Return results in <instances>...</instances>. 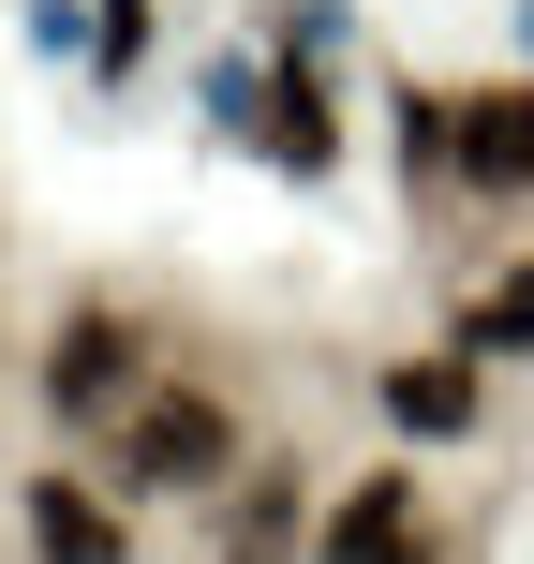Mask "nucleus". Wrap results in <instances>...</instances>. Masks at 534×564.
<instances>
[{"label": "nucleus", "instance_id": "nucleus-7", "mask_svg": "<svg viewBox=\"0 0 534 564\" xmlns=\"http://www.w3.org/2000/svg\"><path fill=\"white\" fill-rule=\"evenodd\" d=\"M297 550V476H268L253 506H238V535H224V564H282Z\"/></svg>", "mask_w": 534, "mask_h": 564}, {"label": "nucleus", "instance_id": "nucleus-4", "mask_svg": "<svg viewBox=\"0 0 534 564\" xmlns=\"http://www.w3.org/2000/svg\"><path fill=\"white\" fill-rule=\"evenodd\" d=\"M446 164L490 178V194H520V178H534V89H476V105L446 119Z\"/></svg>", "mask_w": 534, "mask_h": 564}, {"label": "nucleus", "instance_id": "nucleus-8", "mask_svg": "<svg viewBox=\"0 0 534 564\" xmlns=\"http://www.w3.org/2000/svg\"><path fill=\"white\" fill-rule=\"evenodd\" d=\"M476 341H490V357H534V268H505L476 297Z\"/></svg>", "mask_w": 534, "mask_h": 564}, {"label": "nucleus", "instance_id": "nucleus-10", "mask_svg": "<svg viewBox=\"0 0 534 564\" xmlns=\"http://www.w3.org/2000/svg\"><path fill=\"white\" fill-rule=\"evenodd\" d=\"M149 45V0H105V59H134Z\"/></svg>", "mask_w": 534, "mask_h": 564}, {"label": "nucleus", "instance_id": "nucleus-2", "mask_svg": "<svg viewBox=\"0 0 534 564\" xmlns=\"http://www.w3.org/2000/svg\"><path fill=\"white\" fill-rule=\"evenodd\" d=\"M134 387H149V341L119 327L105 297H89V312H59V341H45V401H59V416H75V431H105Z\"/></svg>", "mask_w": 534, "mask_h": 564}, {"label": "nucleus", "instance_id": "nucleus-5", "mask_svg": "<svg viewBox=\"0 0 534 564\" xmlns=\"http://www.w3.org/2000/svg\"><path fill=\"white\" fill-rule=\"evenodd\" d=\"M327 564H416V490H401V476L341 490V506H327Z\"/></svg>", "mask_w": 534, "mask_h": 564}, {"label": "nucleus", "instance_id": "nucleus-9", "mask_svg": "<svg viewBox=\"0 0 534 564\" xmlns=\"http://www.w3.org/2000/svg\"><path fill=\"white\" fill-rule=\"evenodd\" d=\"M268 149H282V164H327V105H312V89H297V75H282V89H268Z\"/></svg>", "mask_w": 534, "mask_h": 564}, {"label": "nucleus", "instance_id": "nucleus-3", "mask_svg": "<svg viewBox=\"0 0 534 564\" xmlns=\"http://www.w3.org/2000/svg\"><path fill=\"white\" fill-rule=\"evenodd\" d=\"M30 550H45V564H119L134 520H119L89 476H30Z\"/></svg>", "mask_w": 534, "mask_h": 564}, {"label": "nucleus", "instance_id": "nucleus-6", "mask_svg": "<svg viewBox=\"0 0 534 564\" xmlns=\"http://www.w3.org/2000/svg\"><path fill=\"white\" fill-rule=\"evenodd\" d=\"M386 416L446 446V431H476V371H460V357H401V371H386Z\"/></svg>", "mask_w": 534, "mask_h": 564}, {"label": "nucleus", "instance_id": "nucleus-1", "mask_svg": "<svg viewBox=\"0 0 534 564\" xmlns=\"http://www.w3.org/2000/svg\"><path fill=\"white\" fill-rule=\"evenodd\" d=\"M105 460H119V490H224L238 416H224L208 387H178V371H149V387L105 416Z\"/></svg>", "mask_w": 534, "mask_h": 564}]
</instances>
